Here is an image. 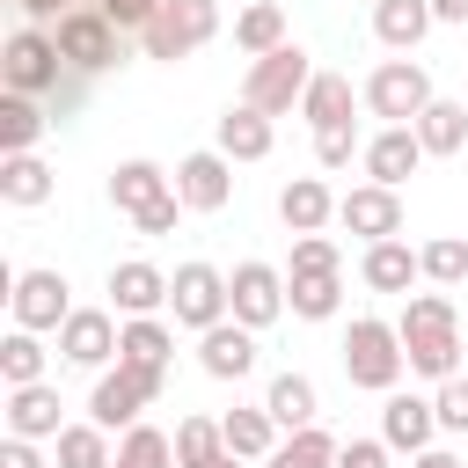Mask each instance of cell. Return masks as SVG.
<instances>
[{"label": "cell", "instance_id": "6da1fadb", "mask_svg": "<svg viewBox=\"0 0 468 468\" xmlns=\"http://www.w3.org/2000/svg\"><path fill=\"white\" fill-rule=\"evenodd\" d=\"M395 329H402L410 373H424V380H453L461 373V322H453V300L446 292H402Z\"/></svg>", "mask_w": 468, "mask_h": 468}, {"label": "cell", "instance_id": "7a4b0ae2", "mask_svg": "<svg viewBox=\"0 0 468 468\" xmlns=\"http://www.w3.org/2000/svg\"><path fill=\"white\" fill-rule=\"evenodd\" d=\"M344 373H351V388L388 395V388L410 373V358H402V329L380 322V314H358V322L344 329Z\"/></svg>", "mask_w": 468, "mask_h": 468}, {"label": "cell", "instance_id": "3957f363", "mask_svg": "<svg viewBox=\"0 0 468 468\" xmlns=\"http://www.w3.org/2000/svg\"><path fill=\"white\" fill-rule=\"evenodd\" d=\"M212 37H219V0H161V15L139 29V51L161 58V66H176V58L205 51Z\"/></svg>", "mask_w": 468, "mask_h": 468}, {"label": "cell", "instance_id": "277c9868", "mask_svg": "<svg viewBox=\"0 0 468 468\" xmlns=\"http://www.w3.org/2000/svg\"><path fill=\"white\" fill-rule=\"evenodd\" d=\"M307 80H314V58H307L300 44H278V51H263V58H249V80H241V102H256L263 117H285V110H300V95H307Z\"/></svg>", "mask_w": 468, "mask_h": 468}, {"label": "cell", "instance_id": "5b68a950", "mask_svg": "<svg viewBox=\"0 0 468 468\" xmlns=\"http://www.w3.org/2000/svg\"><path fill=\"white\" fill-rule=\"evenodd\" d=\"M66 73H73V66H66L58 37H51V29H37V22H22V29L7 37V51H0V80H7L15 95H51Z\"/></svg>", "mask_w": 468, "mask_h": 468}, {"label": "cell", "instance_id": "8992f818", "mask_svg": "<svg viewBox=\"0 0 468 468\" xmlns=\"http://www.w3.org/2000/svg\"><path fill=\"white\" fill-rule=\"evenodd\" d=\"M161 380H168V373H139V366H124V358H117V366H102V373H95V388H88V417H95L102 431H132V424H139V410H146V402H161Z\"/></svg>", "mask_w": 468, "mask_h": 468}, {"label": "cell", "instance_id": "52a82bcc", "mask_svg": "<svg viewBox=\"0 0 468 468\" xmlns=\"http://www.w3.org/2000/svg\"><path fill=\"white\" fill-rule=\"evenodd\" d=\"M51 37H58V51H66V66H73V73H88V80H95V73H110V66L124 58V29H117L102 7H66Z\"/></svg>", "mask_w": 468, "mask_h": 468}, {"label": "cell", "instance_id": "ba28073f", "mask_svg": "<svg viewBox=\"0 0 468 468\" xmlns=\"http://www.w3.org/2000/svg\"><path fill=\"white\" fill-rule=\"evenodd\" d=\"M366 110H373L380 124H417V117L431 110V73H424L417 58H380L373 80H366Z\"/></svg>", "mask_w": 468, "mask_h": 468}, {"label": "cell", "instance_id": "9c48e42d", "mask_svg": "<svg viewBox=\"0 0 468 468\" xmlns=\"http://www.w3.org/2000/svg\"><path fill=\"white\" fill-rule=\"evenodd\" d=\"M168 307H176L183 329H212V322H227V314H234V300H227V271H212V263H183V271L168 278Z\"/></svg>", "mask_w": 468, "mask_h": 468}, {"label": "cell", "instance_id": "30bf717a", "mask_svg": "<svg viewBox=\"0 0 468 468\" xmlns=\"http://www.w3.org/2000/svg\"><path fill=\"white\" fill-rule=\"evenodd\" d=\"M7 307H15V329H58L73 314V285L58 271H15L7 278Z\"/></svg>", "mask_w": 468, "mask_h": 468}, {"label": "cell", "instance_id": "8fae6325", "mask_svg": "<svg viewBox=\"0 0 468 468\" xmlns=\"http://www.w3.org/2000/svg\"><path fill=\"white\" fill-rule=\"evenodd\" d=\"M117 336H124V322H117V314H102V307H73V314L58 322V358H66V366L102 373V366L117 358Z\"/></svg>", "mask_w": 468, "mask_h": 468}, {"label": "cell", "instance_id": "7c38bea8", "mask_svg": "<svg viewBox=\"0 0 468 468\" xmlns=\"http://www.w3.org/2000/svg\"><path fill=\"white\" fill-rule=\"evenodd\" d=\"M227 300H234V322L271 329V322L285 314V271H271V263H234V271H227Z\"/></svg>", "mask_w": 468, "mask_h": 468}, {"label": "cell", "instance_id": "4fadbf2b", "mask_svg": "<svg viewBox=\"0 0 468 468\" xmlns=\"http://www.w3.org/2000/svg\"><path fill=\"white\" fill-rule=\"evenodd\" d=\"M366 183H388V190H402L417 168H424V139H417V124H380L373 139H366Z\"/></svg>", "mask_w": 468, "mask_h": 468}, {"label": "cell", "instance_id": "5bb4252c", "mask_svg": "<svg viewBox=\"0 0 468 468\" xmlns=\"http://www.w3.org/2000/svg\"><path fill=\"white\" fill-rule=\"evenodd\" d=\"M176 197H183L190 212H219V205L234 197V161H227L219 146L183 154V161H176Z\"/></svg>", "mask_w": 468, "mask_h": 468}, {"label": "cell", "instance_id": "9a60e30c", "mask_svg": "<svg viewBox=\"0 0 468 468\" xmlns=\"http://www.w3.org/2000/svg\"><path fill=\"white\" fill-rule=\"evenodd\" d=\"M336 219H344L358 241H388V234H402V197H395L388 183H358V190L336 197Z\"/></svg>", "mask_w": 468, "mask_h": 468}, {"label": "cell", "instance_id": "2e32d148", "mask_svg": "<svg viewBox=\"0 0 468 468\" xmlns=\"http://www.w3.org/2000/svg\"><path fill=\"white\" fill-rule=\"evenodd\" d=\"M197 366L212 373V380H241L249 366H256V329L249 322H212V329H197Z\"/></svg>", "mask_w": 468, "mask_h": 468}, {"label": "cell", "instance_id": "e0dca14e", "mask_svg": "<svg viewBox=\"0 0 468 468\" xmlns=\"http://www.w3.org/2000/svg\"><path fill=\"white\" fill-rule=\"evenodd\" d=\"M431 431H439L431 395H402V388H388V402H380V439H388L395 453H424Z\"/></svg>", "mask_w": 468, "mask_h": 468}, {"label": "cell", "instance_id": "ac0fdd59", "mask_svg": "<svg viewBox=\"0 0 468 468\" xmlns=\"http://www.w3.org/2000/svg\"><path fill=\"white\" fill-rule=\"evenodd\" d=\"M358 278H366V292H410V285L424 278V263H417V249H410L402 234H388V241H366Z\"/></svg>", "mask_w": 468, "mask_h": 468}, {"label": "cell", "instance_id": "d6986e66", "mask_svg": "<svg viewBox=\"0 0 468 468\" xmlns=\"http://www.w3.org/2000/svg\"><path fill=\"white\" fill-rule=\"evenodd\" d=\"M110 307H117V314H154V307H168V271H154L146 256L110 263Z\"/></svg>", "mask_w": 468, "mask_h": 468}, {"label": "cell", "instance_id": "ffe728a7", "mask_svg": "<svg viewBox=\"0 0 468 468\" xmlns=\"http://www.w3.org/2000/svg\"><path fill=\"white\" fill-rule=\"evenodd\" d=\"M117 358H124V366H139V373H168V358H176V329H168L161 314H124Z\"/></svg>", "mask_w": 468, "mask_h": 468}, {"label": "cell", "instance_id": "44dd1931", "mask_svg": "<svg viewBox=\"0 0 468 468\" xmlns=\"http://www.w3.org/2000/svg\"><path fill=\"white\" fill-rule=\"evenodd\" d=\"M7 431L15 439H58V388L51 380H29V388H7Z\"/></svg>", "mask_w": 468, "mask_h": 468}, {"label": "cell", "instance_id": "7402d4cb", "mask_svg": "<svg viewBox=\"0 0 468 468\" xmlns=\"http://www.w3.org/2000/svg\"><path fill=\"white\" fill-rule=\"evenodd\" d=\"M278 219H285L292 234H322V227L336 219V197H329V183H322V176H292V183L278 190Z\"/></svg>", "mask_w": 468, "mask_h": 468}, {"label": "cell", "instance_id": "603a6c76", "mask_svg": "<svg viewBox=\"0 0 468 468\" xmlns=\"http://www.w3.org/2000/svg\"><path fill=\"white\" fill-rule=\"evenodd\" d=\"M431 0H373V37L388 44V51H417L424 37H431Z\"/></svg>", "mask_w": 468, "mask_h": 468}, {"label": "cell", "instance_id": "cb8c5ba5", "mask_svg": "<svg viewBox=\"0 0 468 468\" xmlns=\"http://www.w3.org/2000/svg\"><path fill=\"white\" fill-rule=\"evenodd\" d=\"M271 139H278V132H271V117H263L256 102H234V110L219 117V139H212V146H219L227 161H263V154H271Z\"/></svg>", "mask_w": 468, "mask_h": 468}, {"label": "cell", "instance_id": "d4e9b609", "mask_svg": "<svg viewBox=\"0 0 468 468\" xmlns=\"http://www.w3.org/2000/svg\"><path fill=\"white\" fill-rule=\"evenodd\" d=\"M161 190H176V176H168L161 161H117V168H110V205H117V212H146Z\"/></svg>", "mask_w": 468, "mask_h": 468}, {"label": "cell", "instance_id": "484cf974", "mask_svg": "<svg viewBox=\"0 0 468 468\" xmlns=\"http://www.w3.org/2000/svg\"><path fill=\"white\" fill-rule=\"evenodd\" d=\"M44 110H51L44 95H15V88H7V95H0V146H7V154H37V139H44V124H51Z\"/></svg>", "mask_w": 468, "mask_h": 468}, {"label": "cell", "instance_id": "4316f807", "mask_svg": "<svg viewBox=\"0 0 468 468\" xmlns=\"http://www.w3.org/2000/svg\"><path fill=\"white\" fill-rule=\"evenodd\" d=\"M219 431H227V453H241V461H271V453H278V417H271L263 402H256V410H227Z\"/></svg>", "mask_w": 468, "mask_h": 468}, {"label": "cell", "instance_id": "83f0119b", "mask_svg": "<svg viewBox=\"0 0 468 468\" xmlns=\"http://www.w3.org/2000/svg\"><path fill=\"white\" fill-rule=\"evenodd\" d=\"M351 102H358V95H351L344 73H314L307 95H300V117H307L314 132H336V124H351Z\"/></svg>", "mask_w": 468, "mask_h": 468}, {"label": "cell", "instance_id": "f1b7e54d", "mask_svg": "<svg viewBox=\"0 0 468 468\" xmlns=\"http://www.w3.org/2000/svg\"><path fill=\"white\" fill-rule=\"evenodd\" d=\"M278 44H285V7H278V0H249V7L234 15V51L263 58V51H278Z\"/></svg>", "mask_w": 468, "mask_h": 468}, {"label": "cell", "instance_id": "f546056e", "mask_svg": "<svg viewBox=\"0 0 468 468\" xmlns=\"http://www.w3.org/2000/svg\"><path fill=\"white\" fill-rule=\"evenodd\" d=\"M417 139H424V154H461L468 146V102H446V95H431V110L417 117Z\"/></svg>", "mask_w": 468, "mask_h": 468}, {"label": "cell", "instance_id": "4dcf8cb0", "mask_svg": "<svg viewBox=\"0 0 468 468\" xmlns=\"http://www.w3.org/2000/svg\"><path fill=\"white\" fill-rule=\"evenodd\" d=\"M263 410L278 417V431H300V424H314L322 410H314V380L307 373H278L271 388H263Z\"/></svg>", "mask_w": 468, "mask_h": 468}, {"label": "cell", "instance_id": "1f68e13d", "mask_svg": "<svg viewBox=\"0 0 468 468\" xmlns=\"http://www.w3.org/2000/svg\"><path fill=\"white\" fill-rule=\"evenodd\" d=\"M44 366H51L44 329H7V344H0V380H7V388H29V380H44Z\"/></svg>", "mask_w": 468, "mask_h": 468}, {"label": "cell", "instance_id": "d6a6232c", "mask_svg": "<svg viewBox=\"0 0 468 468\" xmlns=\"http://www.w3.org/2000/svg\"><path fill=\"white\" fill-rule=\"evenodd\" d=\"M0 197L22 205V212L44 205V197H51V168H44L37 154H7V161H0Z\"/></svg>", "mask_w": 468, "mask_h": 468}, {"label": "cell", "instance_id": "836d02e7", "mask_svg": "<svg viewBox=\"0 0 468 468\" xmlns=\"http://www.w3.org/2000/svg\"><path fill=\"white\" fill-rule=\"evenodd\" d=\"M285 307L300 322H329L344 307V271H329V278H285Z\"/></svg>", "mask_w": 468, "mask_h": 468}, {"label": "cell", "instance_id": "e575fe53", "mask_svg": "<svg viewBox=\"0 0 468 468\" xmlns=\"http://www.w3.org/2000/svg\"><path fill=\"white\" fill-rule=\"evenodd\" d=\"M51 446H58V468H110V461H117V446H110V431H102L95 417H88V424H66Z\"/></svg>", "mask_w": 468, "mask_h": 468}, {"label": "cell", "instance_id": "d590c367", "mask_svg": "<svg viewBox=\"0 0 468 468\" xmlns=\"http://www.w3.org/2000/svg\"><path fill=\"white\" fill-rule=\"evenodd\" d=\"M263 468H336V439L322 424H300V431H285V446Z\"/></svg>", "mask_w": 468, "mask_h": 468}, {"label": "cell", "instance_id": "8d00e7d4", "mask_svg": "<svg viewBox=\"0 0 468 468\" xmlns=\"http://www.w3.org/2000/svg\"><path fill=\"white\" fill-rule=\"evenodd\" d=\"M219 453H227L219 417H183V424H176V468H205V461H219Z\"/></svg>", "mask_w": 468, "mask_h": 468}, {"label": "cell", "instance_id": "74e56055", "mask_svg": "<svg viewBox=\"0 0 468 468\" xmlns=\"http://www.w3.org/2000/svg\"><path fill=\"white\" fill-rule=\"evenodd\" d=\"M110 468H176V439L154 431V424H132V431L117 439V461H110Z\"/></svg>", "mask_w": 468, "mask_h": 468}, {"label": "cell", "instance_id": "f35d334b", "mask_svg": "<svg viewBox=\"0 0 468 468\" xmlns=\"http://www.w3.org/2000/svg\"><path fill=\"white\" fill-rule=\"evenodd\" d=\"M417 263H424L431 285H468V241H461V234H431V241L417 249Z\"/></svg>", "mask_w": 468, "mask_h": 468}, {"label": "cell", "instance_id": "ab89813d", "mask_svg": "<svg viewBox=\"0 0 468 468\" xmlns=\"http://www.w3.org/2000/svg\"><path fill=\"white\" fill-rule=\"evenodd\" d=\"M329 271H344L336 241H329V234H292V263H285V278H329Z\"/></svg>", "mask_w": 468, "mask_h": 468}, {"label": "cell", "instance_id": "60d3db41", "mask_svg": "<svg viewBox=\"0 0 468 468\" xmlns=\"http://www.w3.org/2000/svg\"><path fill=\"white\" fill-rule=\"evenodd\" d=\"M431 410H439V431H468V373H453V380H439V395H431Z\"/></svg>", "mask_w": 468, "mask_h": 468}, {"label": "cell", "instance_id": "b9f144b4", "mask_svg": "<svg viewBox=\"0 0 468 468\" xmlns=\"http://www.w3.org/2000/svg\"><path fill=\"white\" fill-rule=\"evenodd\" d=\"M358 154H366V146H358V132H351V124H336V132H314V161H322V168H351Z\"/></svg>", "mask_w": 468, "mask_h": 468}, {"label": "cell", "instance_id": "7bdbcfd3", "mask_svg": "<svg viewBox=\"0 0 468 468\" xmlns=\"http://www.w3.org/2000/svg\"><path fill=\"white\" fill-rule=\"evenodd\" d=\"M183 212H190V205H183L176 190H161L146 212H132V227H139V234H176V219H183Z\"/></svg>", "mask_w": 468, "mask_h": 468}, {"label": "cell", "instance_id": "ee69618b", "mask_svg": "<svg viewBox=\"0 0 468 468\" xmlns=\"http://www.w3.org/2000/svg\"><path fill=\"white\" fill-rule=\"evenodd\" d=\"M95 7H102V15H110V22H117L124 37H139V29H146V22L161 15V0H95Z\"/></svg>", "mask_w": 468, "mask_h": 468}, {"label": "cell", "instance_id": "f6af8a7d", "mask_svg": "<svg viewBox=\"0 0 468 468\" xmlns=\"http://www.w3.org/2000/svg\"><path fill=\"white\" fill-rule=\"evenodd\" d=\"M336 468H388V439H344Z\"/></svg>", "mask_w": 468, "mask_h": 468}, {"label": "cell", "instance_id": "bcb514c9", "mask_svg": "<svg viewBox=\"0 0 468 468\" xmlns=\"http://www.w3.org/2000/svg\"><path fill=\"white\" fill-rule=\"evenodd\" d=\"M0 468H44L37 439H15V431H7V446H0Z\"/></svg>", "mask_w": 468, "mask_h": 468}, {"label": "cell", "instance_id": "7dc6e473", "mask_svg": "<svg viewBox=\"0 0 468 468\" xmlns=\"http://www.w3.org/2000/svg\"><path fill=\"white\" fill-rule=\"evenodd\" d=\"M410 468H468L453 446H424V453H410Z\"/></svg>", "mask_w": 468, "mask_h": 468}, {"label": "cell", "instance_id": "c3c4849f", "mask_svg": "<svg viewBox=\"0 0 468 468\" xmlns=\"http://www.w3.org/2000/svg\"><path fill=\"white\" fill-rule=\"evenodd\" d=\"M15 7H22V15H29V22H51V15H66V7H73V0H15Z\"/></svg>", "mask_w": 468, "mask_h": 468}, {"label": "cell", "instance_id": "681fc988", "mask_svg": "<svg viewBox=\"0 0 468 468\" xmlns=\"http://www.w3.org/2000/svg\"><path fill=\"white\" fill-rule=\"evenodd\" d=\"M431 15L439 22H468V0H431Z\"/></svg>", "mask_w": 468, "mask_h": 468}, {"label": "cell", "instance_id": "f907efd6", "mask_svg": "<svg viewBox=\"0 0 468 468\" xmlns=\"http://www.w3.org/2000/svg\"><path fill=\"white\" fill-rule=\"evenodd\" d=\"M205 468H241V453H219V461H205Z\"/></svg>", "mask_w": 468, "mask_h": 468}]
</instances>
